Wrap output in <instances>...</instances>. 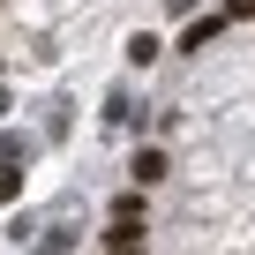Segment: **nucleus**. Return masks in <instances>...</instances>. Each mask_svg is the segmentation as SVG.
Returning a JSON list of instances; mask_svg holds the SVG:
<instances>
[{
	"mask_svg": "<svg viewBox=\"0 0 255 255\" xmlns=\"http://www.w3.org/2000/svg\"><path fill=\"white\" fill-rule=\"evenodd\" d=\"M105 255H143V225H105Z\"/></svg>",
	"mask_w": 255,
	"mask_h": 255,
	"instance_id": "f257e3e1",
	"label": "nucleus"
},
{
	"mask_svg": "<svg viewBox=\"0 0 255 255\" xmlns=\"http://www.w3.org/2000/svg\"><path fill=\"white\" fill-rule=\"evenodd\" d=\"M128 173H135V188H158V180H165V150H135Z\"/></svg>",
	"mask_w": 255,
	"mask_h": 255,
	"instance_id": "f03ea898",
	"label": "nucleus"
},
{
	"mask_svg": "<svg viewBox=\"0 0 255 255\" xmlns=\"http://www.w3.org/2000/svg\"><path fill=\"white\" fill-rule=\"evenodd\" d=\"M113 225H143V195H135V188L113 195Z\"/></svg>",
	"mask_w": 255,
	"mask_h": 255,
	"instance_id": "7ed1b4c3",
	"label": "nucleus"
},
{
	"mask_svg": "<svg viewBox=\"0 0 255 255\" xmlns=\"http://www.w3.org/2000/svg\"><path fill=\"white\" fill-rule=\"evenodd\" d=\"M218 23H225V15H203V23H188V38H180V45H188V53H195V45H210V38H218Z\"/></svg>",
	"mask_w": 255,
	"mask_h": 255,
	"instance_id": "20e7f679",
	"label": "nucleus"
},
{
	"mask_svg": "<svg viewBox=\"0 0 255 255\" xmlns=\"http://www.w3.org/2000/svg\"><path fill=\"white\" fill-rule=\"evenodd\" d=\"M15 195H23V173H15L8 158H0V203H15Z\"/></svg>",
	"mask_w": 255,
	"mask_h": 255,
	"instance_id": "39448f33",
	"label": "nucleus"
},
{
	"mask_svg": "<svg viewBox=\"0 0 255 255\" xmlns=\"http://www.w3.org/2000/svg\"><path fill=\"white\" fill-rule=\"evenodd\" d=\"M218 15H225V23H240V15H255V0H225Z\"/></svg>",
	"mask_w": 255,
	"mask_h": 255,
	"instance_id": "423d86ee",
	"label": "nucleus"
}]
</instances>
